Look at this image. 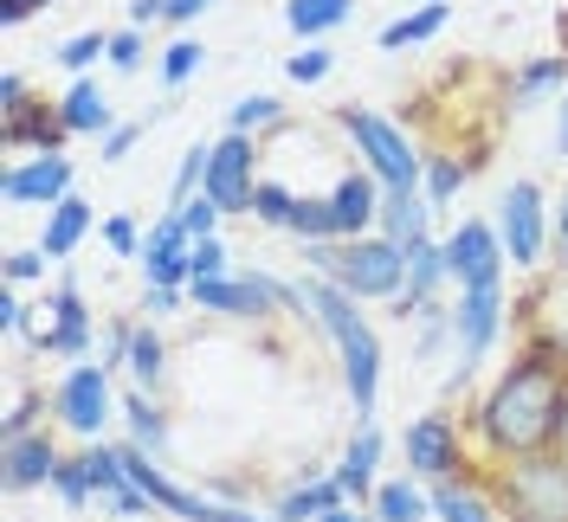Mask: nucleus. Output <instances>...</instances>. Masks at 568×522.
<instances>
[{
    "instance_id": "obj_1",
    "label": "nucleus",
    "mask_w": 568,
    "mask_h": 522,
    "mask_svg": "<svg viewBox=\"0 0 568 522\" xmlns=\"http://www.w3.org/2000/svg\"><path fill=\"white\" fill-rule=\"evenodd\" d=\"M562 407H568V381L536 368L524 355H510V368H497L485 393L471 400L465 432H471V452L478 464H517V458L556 452V432H562Z\"/></svg>"
},
{
    "instance_id": "obj_2",
    "label": "nucleus",
    "mask_w": 568,
    "mask_h": 522,
    "mask_svg": "<svg viewBox=\"0 0 568 522\" xmlns=\"http://www.w3.org/2000/svg\"><path fill=\"white\" fill-rule=\"evenodd\" d=\"M304 290L317 304L323 342L336 348V361H343V393H349L355 426H362V419H375V400H382V336H375V323L362 316V304H355L343 284L304 272Z\"/></svg>"
},
{
    "instance_id": "obj_3",
    "label": "nucleus",
    "mask_w": 568,
    "mask_h": 522,
    "mask_svg": "<svg viewBox=\"0 0 568 522\" xmlns=\"http://www.w3.org/2000/svg\"><path fill=\"white\" fill-rule=\"evenodd\" d=\"M485 484H491V503L504 522H568V458L562 452L491 464Z\"/></svg>"
},
{
    "instance_id": "obj_4",
    "label": "nucleus",
    "mask_w": 568,
    "mask_h": 522,
    "mask_svg": "<svg viewBox=\"0 0 568 522\" xmlns=\"http://www.w3.org/2000/svg\"><path fill=\"white\" fill-rule=\"evenodd\" d=\"M336 130L349 136L355 162L375 174L382 187H420L426 181V149L394 116H382V110H362V104H336Z\"/></svg>"
},
{
    "instance_id": "obj_5",
    "label": "nucleus",
    "mask_w": 568,
    "mask_h": 522,
    "mask_svg": "<svg viewBox=\"0 0 568 522\" xmlns=\"http://www.w3.org/2000/svg\"><path fill=\"white\" fill-rule=\"evenodd\" d=\"M510 323V297L504 284H478V290H453V375H446V393H465L471 375L485 368V355L497 348Z\"/></svg>"
},
{
    "instance_id": "obj_6",
    "label": "nucleus",
    "mask_w": 568,
    "mask_h": 522,
    "mask_svg": "<svg viewBox=\"0 0 568 522\" xmlns=\"http://www.w3.org/2000/svg\"><path fill=\"white\" fill-rule=\"evenodd\" d=\"M110 419H123V393L110 387V368L98 361H71L59 387H52V426L71 432L78 446H98L110 432Z\"/></svg>"
},
{
    "instance_id": "obj_7",
    "label": "nucleus",
    "mask_w": 568,
    "mask_h": 522,
    "mask_svg": "<svg viewBox=\"0 0 568 522\" xmlns=\"http://www.w3.org/2000/svg\"><path fill=\"white\" fill-rule=\"evenodd\" d=\"M400 458H407V478H420V484H453L465 471H478L471 432H465V419H453V413L407 419V426H400Z\"/></svg>"
},
{
    "instance_id": "obj_8",
    "label": "nucleus",
    "mask_w": 568,
    "mask_h": 522,
    "mask_svg": "<svg viewBox=\"0 0 568 522\" xmlns=\"http://www.w3.org/2000/svg\"><path fill=\"white\" fill-rule=\"evenodd\" d=\"M187 304L201 316H226V323H252V329H265V323H278L284 316V297H278V278L272 272H233V278H194L187 284Z\"/></svg>"
},
{
    "instance_id": "obj_9",
    "label": "nucleus",
    "mask_w": 568,
    "mask_h": 522,
    "mask_svg": "<svg viewBox=\"0 0 568 522\" xmlns=\"http://www.w3.org/2000/svg\"><path fill=\"white\" fill-rule=\"evenodd\" d=\"M329 284H343L355 304H394L400 290H407V252L382 233H368V239H349L336 245V272Z\"/></svg>"
},
{
    "instance_id": "obj_10",
    "label": "nucleus",
    "mask_w": 568,
    "mask_h": 522,
    "mask_svg": "<svg viewBox=\"0 0 568 522\" xmlns=\"http://www.w3.org/2000/svg\"><path fill=\"white\" fill-rule=\"evenodd\" d=\"M33 355H59V361H98L91 348H98V310L84 304V290L71 272H59L52 284V297H45V323H39L33 336H27Z\"/></svg>"
},
{
    "instance_id": "obj_11",
    "label": "nucleus",
    "mask_w": 568,
    "mask_h": 522,
    "mask_svg": "<svg viewBox=\"0 0 568 522\" xmlns=\"http://www.w3.org/2000/svg\"><path fill=\"white\" fill-rule=\"evenodd\" d=\"M549 194L536 187V181H510L504 187V201H497V239H504V258H510V272H536L542 265V252H549Z\"/></svg>"
},
{
    "instance_id": "obj_12",
    "label": "nucleus",
    "mask_w": 568,
    "mask_h": 522,
    "mask_svg": "<svg viewBox=\"0 0 568 522\" xmlns=\"http://www.w3.org/2000/svg\"><path fill=\"white\" fill-rule=\"evenodd\" d=\"M207 194L220 213H246L252 219V194H258V142L252 136H226L213 142V162H207Z\"/></svg>"
},
{
    "instance_id": "obj_13",
    "label": "nucleus",
    "mask_w": 568,
    "mask_h": 522,
    "mask_svg": "<svg viewBox=\"0 0 568 522\" xmlns=\"http://www.w3.org/2000/svg\"><path fill=\"white\" fill-rule=\"evenodd\" d=\"M504 239H497V219H459L446 233V272L453 290H478V284H504Z\"/></svg>"
},
{
    "instance_id": "obj_14",
    "label": "nucleus",
    "mask_w": 568,
    "mask_h": 522,
    "mask_svg": "<svg viewBox=\"0 0 568 522\" xmlns=\"http://www.w3.org/2000/svg\"><path fill=\"white\" fill-rule=\"evenodd\" d=\"M65 194H78V162L71 155H27L0 168V201L7 207H59Z\"/></svg>"
},
{
    "instance_id": "obj_15",
    "label": "nucleus",
    "mask_w": 568,
    "mask_h": 522,
    "mask_svg": "<svg viewBox=\"0 0 568 522\" xmlns=\"http://www.w3.org/2000/svg\"><path fill=\"white\" fill-rule=\"evenodd\" d=\"M453 290V272H446V239H420L414 252H407V290L388 304V316L400 323V329H414L439 297Z\"/></svg>"
},
{
    "instance_id": "obj_16",
    "label": "nucleus",
    "mask_w": 568,
    "mask_h": 522,
    "mask_svg": "<svg viewBox=\"0 0 568 522\" xmlns=\"http://www.w3.org/2000/svg\"><path fill=\"white\" fill-rule=\"evenodd\" d=\"M142 284H169V290H187L194 278V239L175 213H155L149 219V239H142Z\"/></svg>"
},
{
    "instance_id": "obj_17",
    "label": "nucleus",
    "mask_w": 568,
    "mask_h": 522,
    "mask_svg": "<svg viewBox=\"0 0 568 522\" xmlns=\"http://www.w3.org/2000/svg\"><path fill=\"white\" fill-rule=\"evenodd\" d=\"M59 464H65V446H59L52 426H39V432H27V439H7V446H0V471H7V490H13V497L52 490Z\"/></svg>"
},
{
    "instance_id": "obj_18",
    "label": "nucleus",
    "mask_w": 568,
    "mask_h": 522,
    "mask_svg": "<svg viewBox=\"0 0 568 522\" xmlns=\"http://www.w3.org/2000/svg\"><path fill=\"white\" fill-rule=\"evenodd\" d=\"M382 201H388V187L375 181L368 168H349L336 187H329V207H336V239H368L375 226H382Z\"/></svg>"
},
{
    "instance_id": "obj_19",
    "label": "nucleus",
    "mask_w": 568,
    "mask_h": 522,
    "mask_svg": "<svg viewBox=\"0 0 568 522\" xmlns=\"http://www.w3.org/2000/svg\"><path fill=\"white\" fill-rule=\"evenodd\" d=\"M0 142H7V155L13 162H27V155H65V116H59V104H27L13 110V116H0Z\"/></svg>"
},
{
    "instance_id": "obj_20",
    "label": "nucleus",
    "mask_w": 568,
    "mask_h": 522,
    "mask_svg": "<svg viewBox=\"0 0 568 522\" xmlns=\"http://www.w3.org/2000/svg\"><path fill=\"white\" fill-rule=\"evenodd\" d=\"M382 446H388V439H382V426H375V419H362V426L349 432V446H343V458L329 464V478L343 484V497L362 503V510H368V497H375V484H382Z\"/></svg>"
},
{
    "instance_id": "obj_21",
    "label": "nucleus",
    "mask_w": 568,
    "mask_h": 522,
    "mask_svg": "<svg viewBox=\"0 0 568 522\" xmlns=\"http://www.w3.org/2000/svg\"><path fill=\"white\" fill-rule=\"evenodd\" d=\"M542 98H568V59L562 52H549V59H524V65L504 78V110H510V116L536 110Z\"/></svg>"
},
{
    "instance_id": "obj_22",
    "label": "nucleus",
    "mask_w": 568,
    "mask_h": 522,
    "mask_svg": "<svg viewBox=\"0 0 568 522\" xmlns=\"http://www.w3.org/2000/svg\"><path fill=\"white\" fill-rule=\"evenodd\" d=\"M336 503H349V497H343V484H336L323 464H304V471H297V484L278 490L272 516H278V522H317V516H329Z\"/></svg>"
},
{
    "instance_id": "obj_23",
    "label": "nucleus",
    "mask_w": 568,
    "mask_h": 522,
    "mask_svg": "<svg viewBox=\"0 0 568 522\" xmlns=\"http://www.w3.org/2000/svg\"><path fill=\"white\" fill-rule=\"evenodd\" d=\"M433 522H504L491 503V484H485V464L453 484H433Z\"/></svg>"
},
{
    "instance_id": "obj_24",
    "label": "nucleus",
    "mask_w": 568,
    "mask_h": 522,
    "mask_svg": "<svg viewBox=\"0 0 568 522\" xmlns=\"http://www.w3.org/2000/svg\"><path fill=\"white\" fill-rule=\"evenodd\" d=\"M91 226H98V207H91L84 194H65L59 207L45 213V226H39V252H45L52 265H65L71 252L91 239Z\"/></svg>"
},
{
    "instance_id": "obj_25",
    "label": "nucleus",
    "mask_w": 568,
    "mask_h": 522,
    "mask_svg": "<svg viewBox=\"0 0 568 522\" xmlns=\"http://www.w3.org/2000/svg\"><path fill=\"white\" fill-rule=\"evenodd\" d=\"M382 239H394L400 252H414L420 239H433V201H426L420 187H388V201H382V226H375Z\"/></svg>"
},
{
    "instance_id": "obj_26",
    "label": "nucleus",
    "mask_w": 568,
    "mask_h": 522,
    "mask_svg": "<svg viewBox=\"0 0 568 522\" xmlns=\"http://www.w3.org/2000/svg\"><path fill=\"white\" fill-rule=\"evenodd\" d=\"M59 116H65L71 136H98V142H104L110 130H116V110H110V98H104V84H98V78H71L65 98H59Z\"/></svg>"
},
{
    "instance_id": "obj_27",
    "label": "nucleus",
    "mask_w": 568,
    "mask_h": 522,
    "mask_svg": "<svg viewBox=\"0 0 568 522\" xmlns=\"http://www.w3.org/2000/svg\"><path fill=\"white\" fill-rule=\"evenodd\" d=\"M368 510H375V522H433V484H420V478H382L375 484V497H368Z\"/></svg>"
},
{
    "instance_id": "obj_28",
    "label": "nucleus",
    "mask_w": 568,
    "mask_h": 522,
    "mask_svg": "<svg viewBox=\"0 0 568 522\" xmlns=\"http://www.w3.org/2000/svg\"><path fill=\"white\" fill-rule=\"evenodd\" d=\"M123 439L130 446H142V452H169V413L155 407V393H142V387H130L123 393Z\"/></svg>"
},
{
    "instance_id": "obj_29",
    "label": "nucleus",
    "mask_w": 568,
    "mask_h": 522,
    "mask_svg": "<svg viewBox=\"0 0 568 522\" xmlns=\"http://www.w3.org/2000/svg\"><path fill=\"white\" fill-rule=\"evenodd\" d=\"M446 20H453V7L446 0H420L414 13H400V20H388L382 27V52H400V45H426V39H439L446 33Z\"/></svg>"
},
{
    "instance_id": "obj_30",
    "label": "nucleus",
    "mask_w": 568,
    "mask_h": 522,
    "mask_svg": "<svg viewBox=\"0 0 568 522\" xmlns=\"http://www.w3.org/2000/svg\"><path fill=\"white\" fill-rule=\"evenodd\" d=\"M349 13H355V0H284V27L304 39V45H317L323 33H336Z\"/></svg>"
},
{
    "instance_id": "obj_31",
    "label": "nucleus",
    "mask_w": 568,
    "mask_h": 522,
    "mask_svg": "<svg viewBox=\"0 0 568 522\" xmlns=\"http://www.w3.org/2000/svg\"><path fill=\"white\" fill-rule=\"evenodd\" d=\"M123 375H130V381H136L142 393H155V387H162V375H169V342H162V329H155V323H136Z\"/></svg>"
},
{
    "instance_id": "obj_32",
    "label": "nucleus",
    "mask_w": 568,
    "mask_h": 522,
    "mask_svg": "<svg viewBox=\"0 0 568 522\" xmlns=\"http://www.w3.org/2000/svg\"><path fill=\"white\" fill-rule=\"evenodd\" d=\"M284 123H291V116H284V104L272 91H252V98H240V104L226 110V130H233V136H252V142L284 130Z\"/></svg>"
},
{
    "instance_id": "obj_33",
    "label": "nucleus",
    "mask_w": 568,
    "mask_h": 522,
    "mask_svg": "<svg viewBox=\"0 0 568 522\" xmlns=\"http://www.w3.org/2000/svg\"><path fill=\"white\" fill-rule=\"evenodd\" d=\"M297 245H323L336 239V207H329V194H297V207H291V226H284ZM343 245V239H336Z\"/></svg>"
},
{
    "instance_id": "obj_34",
    "label": "nucleus",
    "mask_w": 568,
    "mask_h": 522,
    "mask_svg": "<svg viewBox=\"0 0 568 522\" xmlns=\"http://www.w3.org/2000/svg\"><path fill=\"white\" fill-rule=\"evenodd\" d=\"M465 181H471V162H459V155H426V181H420V194L433 201V213L453 207Z\"/></svg>"
},
{
    "instance_id": "obj_35",
    "label": "nucleus",
    "mask_w": 568,
    "mask_h": 522,
    "mask_svg": "<svg viewBox=\"0 0 568 522\" xmlns=\"http://www.w3.org/2000/svg\"><path fill=\"white\" fill-rule=\"evenodd\" d=\"M207 162H213V142H187V155L175 162V181H169V213H181L207 187Z\"/></svg>"
},
{
    "instance_id": "obj_36",
    "label": "nucleus",
    "mask_w": 568,
    "mask_h": 522,
    "mask_svg": "<svg viewBox=\"0 0 568 522\" xmlns=\"http://www.w3.org/2000/svg\"><path fill=\"white\" fill-rule=\"evenodd\" d=\"M45 413H52V400H45L39 387H13L7 419H0V439H27V432H39V426H45Z\"/></svg>"
},
{
    "instance_id": "obj_37",
    "label": "nucleus",
    "mask_w": 568,
    "mask_h": 522,
    "mask_svg": "<svg viewBox=\"0 0 568 522\" xmlns=\"http://www.w3.org/2000/svg\"><path fill=\"white\" fill-rule=\"evenodd\" d=\"M524 361H536V368H549V375H562L568 381V329H549V323H530V336H524V348H517Z\"/></svg>"
},
{
    "instance_id": "obj_38",
    "label": "nucleus",
    "mask_w": 568,
    "mask_h": 522,
    "mask_svg": "<svg viewBox=\"0 0 568 522\" xmlns=\"http://www.w3.org/2000/svg\"><path fill=\"white\" fill-rule=\"evenodd\" d=\"M52 59H59L71 78H91V65H98V59H110V33H104V27H84V33H71Z\"/></svg>"
},
{
    "instance_id": "obj_39",
    "label": "nucleus",
    "mask_w": 568,
    "mask_h": 522,
    "mask_svg": "<svg viewBox=\"0 0 568 522\" xmlns=\"http://www.w3.org/2000/svg\"><path fill=\"white\" fill-rule=\"evenodd\" d=\"M52 497H59L65 510H84V503H98V490H91V471H84V452H65L59 478H52Z\"/></svg>"
},
{
    "instance_id": "obj_40",
    "label": "nucleus",
    "mask_w": 568,
    "mask_h": 522,
    "mask_svg": "<svg viewBox=\"0 0 568 522\" xmlns=\"http://www.w3.org/2000/svg\"><path fill=\"white\" fill-rule=\"evenodd\" d=\"M291 207H297V194L284 187V181H258V194H252V219L258 226H291Z\"/></svg>"
},
{
    "instance_id": "obj_41",
    "label": "nucleus",
    "mask_w": 568,
    "mask_h": 522,
    "mask_svg": "<svg viewBox=\"0 0 568 522\" xmlns=\"http://www.w3.org/2000/svg\"><path fill=\"white\" fill-rule=\"evenodd\" d=\"M201 59H207V45H201V39H175V45L162 52V84H169V91H181V84L201 71Z\"/></svg>"
},
{
    "instance_id": "obj_42",
    "label": "nucleus",
    "mask_w": 568,
    "mask_h": 522,
    "mask_svg": "<svg viewBox=\"0 0 568 522\" xmlns=\"http://www.w3.org/2000/svg\"><path fill=\"white\" fill-rule=\"evenodd\" d=\"M336 71V52L329 45H297V59H284V78L291 84H323Z\"/></svg>"
},
{
    "instance_id": "obj_43",
    "label": "nucleus",
    "mask_w": 568,
    "mask_h": 522,
    "mask_svg": "<svg viewBox=\"0 0 568 522\" xmlns=\"http://www.w3.org/2000/svg\"><path fill=\"white\" fill-rule=\"evenodd\" d=\"M0 272H7V284H13V290H20V284L45 278V272H52V258H45L39 245H20V252H7V258H0Z\"/></svg>"
},
{
    "instance_id": "obj_44",
    "label": "nucleus",
    "mask_w": 568,
    "mask_h": 522,
    "mask_svg": "<svg viewBox=\"0 0 568 522\" xmlns=\"http://www.w3.org/2000/svg\"><path fill=\"white\" fill-rule=\"evenodd\" d=\"M142 239H149V233L136 226V213H110L104 219V245L116 258H142Z\"/></svg>"
},
{
    "instance_id": "obj_45",
    "label": "nucleus",
    "mask_w": 568,
    "mask_h": 522,
    "mask_svg": "<svg viewBox=\"0 0 568 522\" xmlns=\"http://www.w3.org/2000/svg\"><path fill=\"white\" fill-rule=\"evenodd\" d=\"M240 265H233V252H226V239H194V278H233ZM187 278V284H194Z\"/></svg>"
},
{
    "instance_id": "obj_46",
    "label": "nucleus",
    "mask_w": 568,
    "mask_h": 522,
    "mask_svg": "<svg viewBox=\"0 0 568 522\" xmlns=\"http://www.w3.org/2000/svg\"><path fill=\"white\" fill-rule=\"evenodd\" d=\"M181 226H187V239H220V219H226V213L213 207L207 194H194V201H187V207L175 213Z\"/></svg>"
},
{
    "instance_id": "obj_47",
    "label": "nucleus",
    "mask_w": 568,
    "mask_h": 522,
    "mask_svg": "<svg viewBox=\"0 0 568 522\" xmlns=\"http://www.w3.org/2000/svg\"><path fill=\"white\" fill-rule=\"evenodd\" d=\"M149 123H155V116H136V123H116V130H110V136L98 142V162H123V155H130V149H136V142L149 136Z\"/></svg>"
},
{
    "instance_id": "obj_48",
    "label": "nucleus",
    "mask_w": 568,
    "mask_h": 522,
    "mask_svg": "<svg viewBox=\"0 0 568 522\" xmlns=\"http://www.w3.org/2000/svg\"><path fill=\"white\" fill-rule=\"evenodd\" d=\"M130 336H136V323H130V316H116V323L104 329V348H98V368H110V375H116V368L130 361Z\"/></svg>"
},
{
    "instance_id": "obj_49",
    "label": "nucleus",
    "mask_w": 568,
    "mask_h": 522,
    "mask_svg": "<svg viewBox=\"0 0 568 522\" xmlns=\"http://www.w3.org/2000/svg\"><path fill=\"white\" fill-rule=\"evenodd\" d=\"M0 329H7V336H20V342L33 336V310H27V297H20L13 284L0 290Z\"/></svg>"
},
{
    "instance_id": "obj_50",
    "label": "nucleus",
    "mask_w": 568,
    "mask_h": 522,
    "mask_svg": "<svg viewBox=\"0 0 568 522\" xmlns=\"http://www.w3.org/2000/svg\"><path fill=\"white\" fill-rule=\"evenodd\" d=\"M142 45H149V39H142L136 27H116V33H110V65H116V71H136L142 65Z\"/></svg>"
},
{
    "instance_id": "obj_51",
    "label": "nucleus",
    "mask_w": 568,
    "mask_h": 522,
    "mask_svg": "<svg viewBox=\"0 0 568 522\" xmlns=\"http://www.w3.org/2000/svg\"><path fill=\"white\" fill-rule=\"evenodd\" d=\"M181 304H187V290H169V284H142V316H149V323L175 316Z\"/></svg>"
},
{
    "instance_id": "obj_52",
    "label": "nucleus",
    "mask_w": 568,
    "mask_h": 522,
    "mask_svg": "<svg viewBox=\"0 0 568 522\" xmlns=\"http://www.w3.org/2000/svg\"><path fill=\"white\" fill-rule=\"evenodd\" d=\"M27 104H33L27 78H20V71H7V78H0V116H13V110H27Z\"/></svg>"
},
{
    "instance_id": "obj_53",
    "label": "nucleus",
    "mask_w": 568,
    "mask_h": 522,
    "mask_svg": "<svg viewBox=\"0 0 568 522\" xmlns=\"http://www.w3.org/2000/svg\"><path fill=\"white\" fill-rule=\"evenodd\" d=\"M549 252H556V265L568 272V187H562V201H556V219H549Z\"/></svg>"
},
{
    "instance_id": "obj_54",
    "label": "nucleus",
    "mask_w": 568,
    "mask_h": 522,
    "mask_svg": "<svg viewBox=\"0 0 568 522\" xmlns=\"http://www.w3.org/2000/svg\"><path fill=\"white\" fill-rule=\"evenodd\" d=\"M155 20H169V0H130V27L136 33H149Z\"/></svg>"
},
{
    "instance_id": "obj_55",
    "label": "nucleus",
    "mask_w": 568,
    "mask_h": 522,
    "mask_svg": "<svg viewBox=\"0 0 568 522\" xmlns=\"http://www.w3.org/2000/svg\"><path fill=\"white\" fill-rule=\"evenodd\" d=\"M39 7H45V0H0V20H7V27H27Z\"/></svg>"
},
{
    "instance_id": "obj_56",
    "label": "nucleus",
    "mask_w": 568,
    "mask_h": 522,
    "mask_svg": "<svg viewBox=\"0 0 568 522\" xmlns=\"http://www.w3.org/2000/svg\"><path fill=\"white\" fill-rule=\"evenodd\" d=\"M213 0H169V27H187V20H201Z\"/></svg>"
},
{
    "instance_id": "obj_57",
    "label": "nucleus",
    "mask_w": 568,
    "mask_h": 522,
    "mask_svg": "<svg viewBox=\"0 0 568 522\" xmlns=\"http://www.w3.org/2000/svg\"><path fill=\"white\" fill-rule=\"evenodd\" d=\"M317 522H375V510H362V503H336V510L317 516Z\"/></svg>"
},
{
    "instance_id": "obj_58",
    "label": "nucleus",
    "mask_w": 568,
    "mask_h": 522,
    "mask_svg": "<svg viewBox=\"0 0 568 522\" xmlns=\"http://www.w3.org/2000/svg\"><path fill=\"white\" fill-rule=\"evenodd\" d=\"M556 155L568 162V98H562V130H556Z\"/></svg>"
},
{
    "instance_id": "obj_59",
    "label": "nucleus",
    "mask_w": 568,
    "mask_h": 522,
    "mask_svg": "<svg viewBox=\"0 0 568 522\" xmlns=\"http://www.w3.org/2000/svg\"><path fill=\"white\" fill-rule=\"evenodd\" d=\"M226 522H278V516H258V510H226Z\"/></svg>"
},
{
    "instance_id": "obj_60",
    "label": "nucleus",
    "mask_w": 568,
    "mask_h": 522,
    "mask_svg": "<svg viewBox=\"0 0 568 522\" xmlns=\"http://www.w3.org/2000/svg\"><path fill=\"white\" fill-rule=\"evenodd\" d=\"M556 33H562V59H568V7L556 13Z\"/></svg>"
},
{
    "instance_id": "obj_61",
    "label": "nucleus",
    "mask_w": 568,
    "mask_h": 522,
    "mask_svg": "<svg viewBox=\"0 0 568 522\" xmlns=\"http://www.w3.org/2000/svg\"><path fill=\"white\" fill-rule=\"evenodd\" d=\"M556 452L568 458V407H562V432H556Z\"/></svg>"
},
{
    "instance_id": "obj_62",
    "label": "nucleus",
    "mask_w": 568,
    "mask_h": 522,
    "mask_svg": "<svg viewBox=\"0 0 568 522\" xmlns=\"http://www.w3.org/2000/svg\"><path fill=\"white\" fill-rule=\"evenodd\" d=\"M45 7H52V0H45Z\"/></svg>"
}]
</instances>
